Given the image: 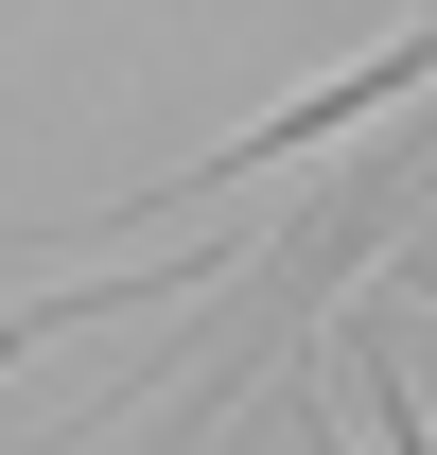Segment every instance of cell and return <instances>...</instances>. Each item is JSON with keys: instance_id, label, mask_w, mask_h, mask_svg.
Listing matches in <instances>:
<instances>
[{"instance_id": "7a4b0ae2", "label": "cell", "mask_w": 437, "mask_h": 455, "mask_svg": "<svg viewBox=\"0 0 437 455\" xmlns=\"http://www.w3.org/2000/svg\"><path fill=\"white\" fill-rule=\"evenodd\" d=\"M158 298H193V263H140V281H70V298H0V350L70 333V315H158Z\"/></svg>"}, {"instance_id": "6da1fadb", "label": "cell", "mask_w": 437, "mask_h": 455, "mask_svg": "<svg viewBox=\"0 0 437 455\" xmlns=\"http://www.w3.org/2000/svg\"><path fill=\"white\" fill-rule=\"evenodd\" d=\"M402 88H437V18H402L385 53H350L332 88H298V106H263L245 140H211L193 175H158V193H123V211H211V193H245V175H280V158H315V140H350V123H385Z\"/></svg>"}]
</instances>
